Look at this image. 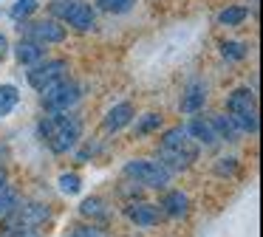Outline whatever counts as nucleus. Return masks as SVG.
<instances>
[{
	"mask_svg": "<svg viewBox=\"0 0 263 237\" xmlns=\"http://www.w3.org/2000/svg\"><path fill=\"white\" fill-rule=\"evenodd\" d=\"M63 26L65 28H74L80 34H88L97 28V9L85 0H71L68 3V11L63 17Z\"/></svg>",
	"mask_w": 263,
	"mask_h": 237,
	"instance_id": "9d476101",
	"label": "nucleus"
},
{
	"mask_svg": "<svg viewBox=\"0 0 263 237\" xmlns=\"http://www.w3.org/2000/svg\"><path fill=\"white\" fill-rule=\"evenodd\" d=\"M130 127H133V135H136V139H147V135L164 130V116H161V113H142V116H139L136 113Z\"/></svg>",
	"mask_w": 263,
	"mask_h": 237,
	"instance_id": "f3484780",
	"label": "nucleus"
},
{
	"mask_svg": "<svg viewBox=\"0 0 263 237\" xmlns=\"http://www.w3.org/2000/svg\"><path fill=\"white\" fill-rule=\"evenodd\" d=\"M0 237H43L34 226H17V223H0Z\"/></svg>",
	"mask_w": 263,
	"mask_h": 237,
	"instance_id": "cd10ccee",
	"label": "nucleus"
},
{
	"mask_svg": "<svg viewBox=\"0 0 263 237\" xmlns=\"http://www.w3.org/2000/svg\"><path fill=\"white\" fill-rule=\"evenodd\" d=\"M156 147H164V150L176 152V155L184 158L190 167H193V164L201 158V147L195 144L193 139H190V133H187V127H184V124L164 127V130H161V135H159V144H156Z\"/></svg>",
	"mask_w": 263,
	"mask_h": 237,
	"instance_id": "423d86ee",
	"label": "nucleus"
},
{
	"mask_svg": "<svg viewBox=\"0 0 263 237\" xmlns=\"http://www.w3.org/2000/svg\"><path fill=\"white\" fill-rule=\"evenodd\" d=\"M122 214H125L136 229H156V226L164 220V214L159 212V206L150 203V201H142V198H139V201H127L125 209H122Z\"/></svg>",
	"mask_w": 263,
	"mask_h": 237,
	"instance_id": "1a4fd4ad",
	"label": "nucleus"
},
{
	"mask_svg": "<svg viewBox=\"0 0 263 237\" xmlns=\"http://www.w3.org/2000/svg\"><path fill=\"white\" fill-rule=\"evenodd\" d=\"M122 178L139 184L142 189H167L173 175L156 158H130L122 167Z\"/></svg>",
	"mask_w": 263,
	"mask_h": 237,
	"instance_id": "f03ea898",
	"label": "nucleus"
},
{
	"mask_svg": "<svg viewBox=\"0 0 263 237\" xmlns=\"http://www.w3.org/2000/svg\"><path fill=\"white\" fill-rule=\"evenodd\" d=\"M17 203H20L17 189L12 186V181H9L6 169L0 167V218H6V214L12 212V209L17 206Z\"/></svg>",
	"mask_w": 263,
	"mask_h": 237,
	"instance_id": "6ab92c4d",
	"label": "nucleus"
},
{
	"mask_svg": "<svg viewBox=\"0 0 263 237\" xmlns=\"http://www.w3.org/2000/svg\"><path fill=\"white\" fill-rule=\"evenodd\" d=\"M9 51H12V43H9V37H6V34L0 31V62H3V60L9 56Z\"/></svg>",
	"mask_w": 263,
	"mask_h": 237,
	"instance_id": "c756f323",
	"label": "nucleus"
},
{
	"mask_svg": "<svg viewBox=\"0 0 263 237\" xmlns=\"http://www.w3.org/2000/svg\"><path fill=\"white\" fill-rule=\"evenodd\" d=\"M136 118V105L133 102H116V105H110L108 110H105V116H102V130L105 133H110V135H116V133H122L125 127H130V122Z\"/></svg>",
	"mask_w": 263,
	"mask_h": 237,
	"instance_id": "f8f14e48",
	"label": "nucleus"
},
{
	"mask_svg": "<svg viewBox=\"0 0 263 237\" xmlns=\"http://www.w3.org/2000/svg\"><path fill=\"white\" fill-rule=\"evenodd\" d=\"M206 118L212 122V127H215V133H218V139H221V141H227V144H235V141H240L238 127L232 124V118H229L227 113H210Z\"/></svg>",
	"mask_w": 263,
	"mask_h": 237,
	"instance_id": "aec40b11",
	"label": "nucleus"
},
{
	"mask_svg": "<svg viewBox=\"0 0 263 237\" xmlns=\"http://www.w3.org/2000/svg\"><path fill=\"white\" fill-rule=\"evenodd\" d=\"M218 51L227 62H243L249 56V43H243V40H221Z\"/></svg>",
	"mask_w": 263,
	"mask_h": 237,
	"instance_id": "4be33fe9",
	"label": "nucleus"
},
{
	"mask_svg": "<svg viewBox=\"0 0 263 237\" xmlns=\"http://www.w3.org/2000/svg\"><path fill=\"white\" fill-rule=\"evenodd\" d=\"M82 133H85V122L77 110L46 113L37 122V135L46 144V150L54 152V155H68L82 141Z\"/></svg>",
	"mask_w": 263,
	"mask_h": 237,
	"instance_id": "f257e3e1",
	"label": "nucleus"
},
{
	"mask_svg": "<svg viewBox=\"0 0 263 237\" xmlns=\"http://www.w3.org/2000/svg\"><path fill=\"white\" fill-rule=\"evenodd\" d=\"M85 96V85L77 82L74 76H65L60 82H54L51 88H46L40 93V105L46 113H63V110H77V105Z\"/></svg>",
	"mask_w": 263,
	"mask_h": 237,
	"instance_id": "7ed1b4c3",
	"label": "nucleus"
},
{
	"mask_svg": "<svg viewBox=\"0 0 263 237\" xmlns=\"http://www.w3.org/2000/svg\"><path fill=\"white\" fill-rule=\"evenodd\" d=\"M68 71H71V65H68L65 56H46V60H40L37 65L26 68V82H29L31 90L43 93V90L51 88L54 82L68 76Z\"/></svg>",
	"mask_w": 263,
	"mask_h": 237,
	"instance_id": "39448f33",
	"label": "nucleus"
},
{
	"mask_svg": "<svg viewBox=\"0 0 263 237\" xmlns=\"http://www.w3.org/2000/svg\"><path fill=\"white\" fill-rule=\"evenodd\" d=\"M17 31L20 37H29L40 45H63L68 40V28L63 26L60 20L54 17H31V20H23L17 23Z\"/></svg>",
	"mask_w": 263,
	"mask_h": 237,
	"instance_id": "20e7f679",
	"label": "nucleus"
},
{
	"mask_svg": "<svg viewBox=\"0 0 263 237\" xmlns=\"http://www.w3.org/2000/svg\"><path fill=\"white\" fill-rule=\"evenodd\" d=\"M71 152H74V161L77 164H88V161H93V158L102 152V144H99V141H85V144H82V141H80Z\"/></svg>",
	"mask_w": 263,
	"mask_h": 237,
	"instance_id": "bb28decb",
	"label": "nucleus"
},
{
	"mask_svg": "<svg viewBox=\"0 0 263 237\" xmlns=\"http://www.w3.org/2000/svg\"><path fill=\"white\" fill-rule=\"evenodd\" d=\"M20 105V88L12 82H0V118H9Z\"/></svg>",
	"mask_w": 263,
	"mask_h": 237,
	"instance_id": "412c9836",
	"label": "nucleus"
},
{
	"mask_svg": "<svg viewBox=\"0 0 263 237\" xmlns=\"http://www.w3.org/2000/svg\"><path fill=\"white\" fill-rule=\"evenodd\" d=\"M246 20H249V6H240V3L223 6V9L215 14V23L221 28H240Z\"/></svg>",
	"mask_w": 263,
	"mask_h": 237,
	"instance_id": "a211bd4d",
	"label": "nucleus"
},
{
	"mask_svg": "<svg viewBox=\"0 0 263 237\" xmlns=\"http://www.w3.org/2000/svg\"><path fill=\"white\" fill-rule=\"evenodd\" d=\"M57 184H60V192H63V195H80L82 192V175L80 172H74V169H71V172H63L57 178Z\"/></svg>",
	"mask_w": 263,
	"mask_h": 237,
	"instance_id": "a878e982",
	"label": "nucleus"
},
{
	"mask_svg": "<svg viewBox=\"0 0 263 237\" xmlns=\"http://www.w3.org/2000/svg\"><path fill=\"white\" fill-rule=\"evenodd\" d=\"M68 237H108V231H105V226L85 220V223H77L74 229H71Z\"/></svg>",
	"mask_w": 263,
	"mask_h": 237,
	"instance_id": "c85d7f7f",
	"label": "nucleus"
},
{
	"mask_svg": "<svg viewBox=\"0 0 263 237\" xmlns=\"http://www.w3.org/2000/svg\"><path fill=\"white\" fill-rule=\"evenodd\" d=\"M187 127V133H190V139L195 141V144L201 147V150H210V147H218L221 144V139H218V133H215V127H212V122L206 116H190V122L184 124Z\"/></svg>",
	"mask_w": 263,
	"mask_h": 237,
	"instance_id": "ddd939ff",
	"label": "nucleus"
},
{
	"mask_svg": "<svg viewBox=\"0 0 263 237\" xmlns=\"http://www.w3.org/2000/svg\"><path fill=\"white\" fill-rule=\"evenodd\" d=\"M80 214H82L85 220H91V223L105 226L110 218H114V209L108 206V201H105V198L91 195V198H82V203H80Z\"/></svg>",
	"mask_w": 263,
	"mask_h": 237,
	"instance_id": "dca6fc26",
	"label": "nucleus"
},
{
	"mask_svg": "<svg viewBox=\"0 0 263 237\" xmlns=\"http://www.w3.org/2000/svg\"><path fill=\"white\" fill-rule=\"evenodd\" d=\"M51 220V206L48 203H40V201H20L6 218H0V223H17V226H46Z\"/></svg>",
	"mask_w": 263,
	"mask_h": 237,
	"instance_id": "0eeeda50",
	"label": "nucleus"
},
{
	"mask_svg": "<svg viewBox=\"0 0 263 237\" xmlns=\"http://www.w3.org/2000/svg\"><path fill=\"white\" fill-rule=\"evenodd\" d=\"M240 169V161L235 155H221L215 158V164H212V172L218 175V178H235Z\"/></svg>",
	"mask_w": 263,
	"mask_h": 237,
	"instance_id": "393cba45",
	"label": "nucleus"
},
{
	"mask_svg": "<svg viewBox=\"0 0 263 237\" xmlns=\"http://www.w3.org/2000/svg\"><path fill=\"white\" fill-rule=\"evenodd\" d=\"M249 3H252V14H255V11H257V3H260V0H249Z\"/></svg>",
	"mask_w": 263,
	"mask_h": 237,
	"instance_id": "7c9ffc66",
	"label": "nucleus"
},
{
	"mask_svg": "<svg viewBox=\"0 0 263 237\" xmlns=\"http://www.w3.org/2000/svg\"><path fill=\"white\" fill-rule=\"evenodd\" d=\"M93 9L119 17V14H127V11L136 9V0H93Z\"/></svg>",
	"mask_w": 263,
	"mask_h": 237,
	"instance_id": "b1692460",
	"label": "nucleus"
},
{
	"mask_svg": "<svg viewBox=\"0 0 263 237\" xmlns=\"http://www.w3.org/2000/svg\"><path fill=\"white\" fill-rule=\"evenodd\" d=\"M156 206H159V212L170 220H184L193 212V201H190V195L184 189H164Z\"/></svg>",
	"mask_w": 263,
	"mask_h": 237,
	"instance_id": "9b49d317",
	"label": "nucleus"
},
{
	"mask_svg": "<svg viewBox=\"0 0 263 237\" xmlns=\"http://www.w3.org/2000/svg\"><path fill=\"white\" fill-rule=\"evenodd\" d=\"M9 54L14 56V62H17L20 68H31V65H37L40 60H46L48 48H46V45H40V43H34V40H29V37H20L17 43L12 45Z\"/></svg>",
	"mask_w": 263,
	"mask_h": 237,
	"instance_id": "4468645a",
	"label": "nucleus"
},
{
	"mask_svg": "<svg viewBox=\"0 0 263 237\" xmlns=\"http://www.w3.org/2000/svg\"><path fill=\"white\" fill-rule=\"evenodd\" d=\"M206 99H210V82L201 76H193L184 82L181 96H178V113L184 116H195L206 107Z\"/></svg>",
	"mask_w": 263,
	"mask_h": 237,
	"instance_id": "6e6552de",
	"label": "nucleus"
},
{
	"mask_svg": "<svg viewBox=\"0 0 263 237\" xmlns=\"http://www.w3.org/2000/svg\"><path fill=\"white\" fill-rule=\"evenodd\" d=\"M223 105H227V113H229V116H240V113H257L255 90H252L249 85H240V88L229 90Z\"/></svg>",
	"mask_w": 263,
	"mask_h": 237,
	"instance_id": "2eb2a0df",
	"label": "nucleus"
},
{
	"mask_svg": "<svg viewBox=\"0 0 263 237\" xmlns=\"http://www.w3.org/2000/svg\"><path fill=\"white\" fill-rule=\"evenodd\" d=\"M37 9H40V0H14L9 6V17L14 23H23V20H31L37 14Z\"/></svg>",
	"mask_w": 263,
	"mask_h": 237,
	"instance_id": "5701e85b",
	"label": "nucleus"
}]
</instances>
